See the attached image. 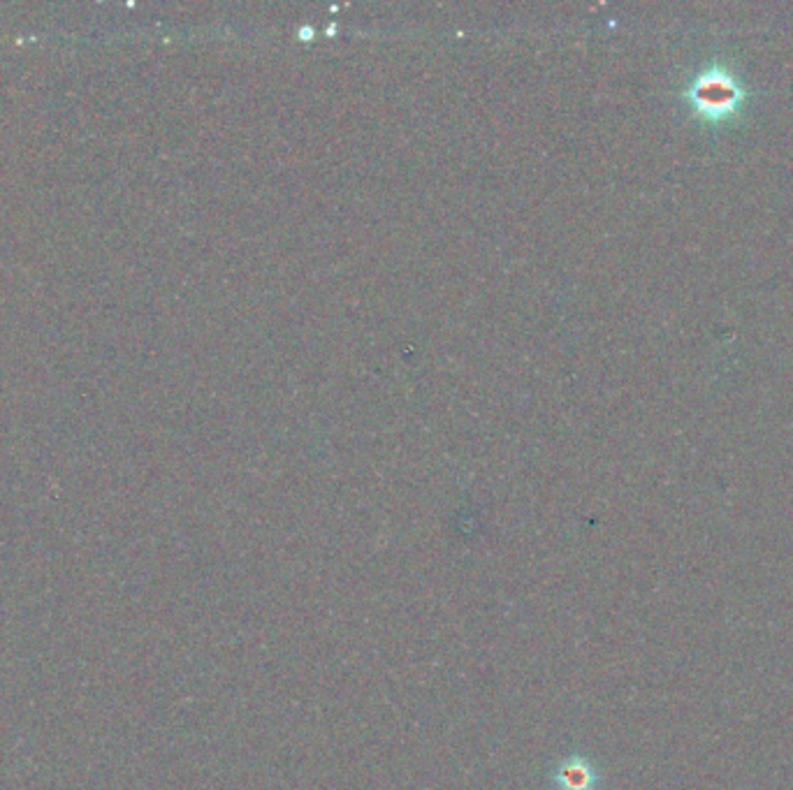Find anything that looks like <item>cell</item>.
Returning a JSON list of instances; mask_svg holds the SVG:
<instances>
[{
	"label": "cell",
	"mask_w": 793,
	"mask_h": 790,
	"mask_svg": "<svg viewBox=\"0 0 793 790\" xmlns=\"http://www.w3.org/2000/svg\"><path fill=\"white\" fill-rule=\"evenodd\" d=\"M742 93L740 84L722 67H712L693 82L689 89V101L703 118L708 121H724L740 107Z\"/></svg>",
	"instance_id": "6da1fadb"
},
{
	"label": "cell",
	"mask_w": 793,
	"mask_h": 790,
	"mask_svg": "<svg viewBox=\"0 0 793 790\" xmlns=\"http://www.w3.org/2000/svg\"><path fill=\"white\" fill-rule=\"evenodd\" d=\"M599 775L594 765L583 756L566 758L555 772V786L559 790H597Z\"/></svg>",
	"instance_id": "7a4b0ae2"
}]
</instances>
